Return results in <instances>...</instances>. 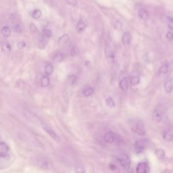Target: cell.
<instances>
[{
    "mask_svg": "<svg viewBox=\"0 0 173 173\" xmlns=\"http://www.w3.org/2000/svg\"><path fill=\"white\" fill-rule=\"evenodd\" d=\"M105 104L107 105V106L110 108H113L115 107V103H114V100H113V99L112 98V97L109 96V97H106V99H105Z\"/></svg>",
    "mask_w": 173,
    "mask_h": 173,
    "instance_id": "25",
    "label": "cell"
},
{
    "mask_svg": "<svg viewBox=\"0 0 173 173\" xmlns=\"http://www.w3.org/2000/svg\"><path fill=\"white\" fill-rule=\"evenodd\" d=\"M116 136L117 135L113 132H108L104 135V139L108 143H115Z\"/></svg>",
    "mask_w": 173,
    "mask_h": 173,
    "instance_id": "6",
    "label": "cell"
},
{
    "mask_svg": "<svg viewBox=\"0 0 173 173\" xmlns=\"http://www.w3.org/2000/svg\"><path fill=\"white\" fill-rule=\"evenodd\" d=\"M140 77L138 76H133L130 79V84L132 86H137V84H139L140 83Z\"/></svg>",
    "mask_w": 173,
    "mask_h": 173,
    "instance_id": "27",
    "label": "cell"
},
{
    "mask_svg": "<svg viewBox=\"0 0 173 173\" xmlns=\"http://www.w3.org/2000/svg\"><path fill=\"white\" fill-rule=\"evenodd\" d=\"M53 72H54V66H53L50 63L47 64L45 66V75L47 76H50L53 73Z\"/></svg>",
    "mask_w": 173,
    "mask_h": 173,
    "instance_id": "20",
    "label": "cell"
},
{
    "mask_svg": "<svg viewBox=\"0 0 173 173\" xmlns=\"http://www.w3.org/2000/svg\"><path fill=\"white\" fill-rule=\"evenodd\" d=\"M50 84V79L47 75H45L41 78V85L43 87H47Z\"/></svg>",
    "mask_w": 173,
    "mask_h": 173,
    "instance_id": "17",
    "label": "cell"
},
{
    "mask_svg": "<svg viewBox=\"0 0 173 173\" xmlns=\"http://www.w3.org/2000/svg\"><path fill=\"white\" fill-rule=\"evenodd\" d=\"M43 128H44L45 131L47 133L48 135L50 136L51 138L55 141V142H60V137H58V135L54 131V130H53L49 128V127H48L47 126H44Z\"/></svg>",
    "mask_w": 173,
    "mask_h": 173,
    "instance_id": "7",
    "label": "cell"
},
{
    "mask_svg": "<svg viewBox=\"0 0 173 173\" xmlns=\"http://www.w3.org/2000/svg\"><path fill=\"white\" fill-rule=\"evenodd\" d=\"M14 31L15 32H16V33H21L23 31V29H22V27H21L20 24H16V25L14 27Z\"/></svg>",
    "mask_w": 173,
    "mask_h": 173,
    "instance_id": "32",
    "label": "cell"
},
{
    "mask_svg": "<svg viewBox=\"0 0 173 173\" xmlns=\"http://www.w3.org/2000/svg\"><path fill=\"white\" fill-rule=\"evenodd\" d=\"M164 89L167 93H171L173 89V82L172 79H168L164 84Z\"/></svg>",
    "mask_w": 173,
    "mask_h": 173,
    "instance_id": "10",
    "label": "cell"
},
{
    "mask_svg": "<svg viewBox=\"0 0 173 173\" xmlns=\"http://www.w3.org/2000/svg\"><path fill=\"white\" fill-rule=\"evenodd\" d=\"M155 154L156 157L160 160H164L165 158V151L162 149H157L155 151Z\"/></svg>",
    "mask_w": 173,
    "mask_h": 173,
    "instance_id": "22",
    "label": "cell"
},
{
    "mask_svg": "<svg viewBox=\"0 0 173 173\" xmlns=\"http://www.w3.org/2000/svg\"><path fill=\"white\" fill-rule=\"evenodd\" d=\"M163 139L168 142H172L173 140V134L171 131H166L163 134Z\"/></svg>",
    "mask_w": 173,
    "mask_h": 173,
    "instance_id": "21",
    "label": "cell"
},
{
    "mask_svg": "<svg viewBox=\"0 0 173 173\" xmlns=\"http://www.w3.org/2000/svg\"><path fill=\"white\" fill-rule=\"evenodd\" d=\"M47 37H45V35L43 34V35H42V36L40 37L39 41V45H38L39 48L42 49L45 47V45H46L47 42Z\"/></svg>",
    "mask_w": 173,
    "mask_h": 173,
    "instance_id": "16",
    "label": "cell"
},
{
    "mask_svg": "<svg viewBox=\"0 0 173 173\" xmlns=\"http://www.w3.org/2000/svg\"><path fill=\"white\" fill-rule=\"evenodd\" d=\"M162 118V112L160 110H158V109L154 110V112H152V114H151V119H152V121L154 123L158 124V123L161 121Z\"/></svg>",
    "mask_w": 173,
    "mask_h": 173,
    "instance_id": "5",
    "label": "cell"
},
{
    "mask_svg": "<svg viewBox=\"0 0 173 173\" xmlns=\"http://www.w3.org/2000/svg\"><path fill=\"white\" fill-rule=\"evenodd\" d=\"M136 172L137 173H147L149 172V166L146 162H139L137 166Z\"/></svg>",
    "mask_w": 173,
    "mask_h": 173,
    "instance_id": "4",
    "label": "cell"
},
{
    "mask_svg": "<svg viewBox=\"0 0 173 173\" xmlns=\"http://www.w3.org/2000/svg\"><path fill=\"white\" fill-rule=\"evenodd\" d=\"M113 26H114V29L118 30V31H121L122 29V24L119 20H115L114 23H113Z\"/></svg>",
    "mask_w": 173,
    "mask_h": 173,
    "instance_id": "28",
    "label": "cell"
},
{
    "mask_svg": "<svg viewBox=\"0 0 173 173\" xmlns=\"http://www.w3.org/2000/svg\"><path fill=\"white\" fill-rule=\"evenodd\" d=\"M139 17L140 18V19H142V20H147L149 18V13L147 11L146 9H141L139 10V11L138 12Z\"/></svg>",
    "mask_w": 173,
    "mask_h": 173,
    "instance_id": "14",
    "label": "cell"
},
{
    "mask_svg": "<svg viewBox=\"0 0 173 173\" xmlns=\"http://www.w3.org/2000/svg\"><path fill=\"white\" fill-rule=\"evenodd\" d=\"M69 41H70V39H69L68 35H63V36L60 37L59 40H58V43L60 45H66L68 43Z\"/></svg>",
    "mask_w": 173,
    "mask_h": 173,
    "instance_id": "23",
    "label": "cell"
},
{
    "mask_svg": "<svg viewBox=\"0 0 173 173\" xmlns=\"http://www.w3.org/2000/svg\"><path fill=\"white\" fill-rule=\"evenodd\" d=\"M2 34L4 37H9L11 35V29L8 26L3 27L2 29Z\"/></svg>",
    "mask_w": 173,
    "mask_h": 173,
    "instance_id": "18",
    "label": "cell"
},
{
    "mask_svg": "<svg viewBox=\"0 0 173 173\" xmlns=\"http://www.w3.org/2000/svg\"><path fill=\"white\" fill-rule=\"evenodd\" d=\"M17 47L19 49H23L26 47V43L24 41H20L18 43Z\"/></svg>",
    "mask_w": 173,
    "mask_h": 173,
    "instance_id": "31",
    "label": "cell"
},
{
    "mask_svg": "<svg viewBox=\"0 0 173 173\" xmlns=\"http://www.w3.org/2000/svg\"><path fill=\"white\" fill-rule=\"evenodd\" d=\"M119 87L121 88V89L123 91H126L128 90V78L127 77H125L123 78L119 83Z\"/></svg>",
    "mask_w": 173,
    "mask_h": 173,
    "instance_id": "13",
    "label": "cell"
},
{
    "mask_svg": "<svg viewBox=\"0 0 173 173\" xmlns=\"http://www.w3.org/2000/svg\"><path fill=\"white\" fill-rule=\"evenodd\" d=\"M131 129L134 133L140 136H145L146 134V128H145L143 122L142 121H137L133 122Z\"/></svg>",
    "mask_w": 173,
    "mask_h": 173,
    "instance_id": "1",
    "label": "cell"
},
{
    "mask_svg": "<svg viewBox=\"0 0 173 173\" xmlns=\"http://www.w3.org/2000/svg\"><path fill=\"white\" fill-rule=\"evenodd\" d=\"M9 147L6 143H0V157H6L9 153Z\"/></svg>",
    "mask_w": 173,
    "mask_h": 173,
    "instance_id": "8",
    "label": "cell"
},
{
    "mask_svg": "<svg viewBox=\"0 0 173 173\" xmlns=\"http://www.w3.org/2000/svg\"><path fill=\"white\" fill-rule=\"evenodd\" d=\"M118 161L120 162V164L122 166V167L125 169V171H128L130 167V164H131V161L129 156H127L126 154H120L118 155L116 157Z\"/></svg>",
    "mask_w": 173,
    "mask_h": 173,
    "instance_id": "2",
    "label": "cell"
},
{
    "mask_svg": "<svg viewBox=\"0 0 173 173\" xmlns=\"http://www.w3.org/2000/svg\"><path fill=\"white\" fill-rule=\"evenodd\" d=\"M148 143L147 139H141L138 142H136L135 145V151H137V154L142 153L146 149L147 147V145Z\"/></svg>",
    "mask_w": 173,
    "mask_h": 173,
    "instance_id": "3",
    "label": "cell"
},
{
    "mask_svg": "<svg viewBox=\"0 0 173 173\" xmlns=\"http://www.w3.org/2000/svg\"><path fill=\"white\" fill-rule=\"evenodd\" d=\"M93 93H94V89L91 87H86L85 89L83 90V94L84 97L91 96Z\"/></svg>",
    "mask_w": 173,
    "mask_h": 173,
    "instance_id": "19",
    "label": "cell"
},
{
    "mask_svg": "<svg viewBox=\"0 0 173 173\" xmlns=\"http://www.w3.org/2000/svg\"><path fill=\"white\" fill-rule=\"evenodd\" d=\"M122 44L124 45L125 47L129 46L130 44V42H131V35H130L129 32H125V33L123 34L122 37Z\"/></svg>",
    "mask_w": 173,
    "mask_h": 173,
    "instance_id": "9",
    "label": "cell"
},
{
    "mask_svg": "<svg viewBox=\"0 0 173 173\" xmlns=\"http://www.w3.org/2000/svg\"><path fill=\"white\" fill-rule=\"evenodd\" d=\"M86 28H87L86 24L84 23V21H83L82 20H80L79 21V23L76 24V31L78 32L79 33H82L83 32L85 31Z\"/></svg>",
    "mask_w": 173,
    "mask_h": 173,
    "instance_id": "12",
    "label": "cell"
},
{
    "mask_svg": "<svg viewBox=\"0 0 173 173\" xmlns=\"http://www.w3.org/2000/svg\"><path fill=\"white\" fill-rule=\"evenodd\" d=\"M64 58V55L62 54H61V53H58V54H56L54 56V58H53V61H54V62L55 63H60L63 60Z\"/></svg>",
    "mask_w": 173,
    "mask_h": 173,
    "instance_id": "26",
    "label": "cell"
},
{
    "mask_svg": "<svg viewBox=\"0 0 173 173\" xmlns=\"http://www.w3.org/2000/svg\"><path fill=\"white\" fill-rule=\"evenodd\" d=\"M41 15H42V13L39 9H35L33 10V12H32V17H33V19L35 20L39 19Z\"/></svg>",
    "mask_w": 173,
    "mask_h": 173,
    "instance_id": "24",
    "label": "cell"
},
{
    "mask_svg": "<svg viewBox=\"0 0 173 173\" xmlns=\"http://www.w3.org/2000/svg\"><path fill=\"white\" fill-rule=\"evenodd\" d=\"M167 25L169 29L173 31V18L171 17L167 18Z\"/></svg>",
    "mask_w": 173,
    "mask_h": 173,
    "instance_id": "29",
    "label": "cell"
},
{
    "mask_svg": "<svg viewBox=\"0 0 173 173\" xmlns=\"http://www.w3.org/2000/svg\"><path fill=\"white\" fill-rule=\"evenodd\" d=\"M43 35H45V37H47V38H50L52 36L53 33H52V31L50 29H45L43 30Z\"/></svg>",
    "mask_w": 173,
    "mask_h": 173,
    "instance_id": "30",
    "label": "cell"
},
{
    "mask_svg": "<svg viewBox=\"0 0 173 173\" xmlns=\"http://www.w3.org/2000/svg\"><path fill=\"white\" fill-rule=\"evenodd\" d=\"M30 29L32 32H33V33H35V32L37 31V29L36 26H35V24L33 23H31L30 24Z\"/></svg>",
    "mask_w": 173,
    "mask_h": 173,
    "instance_id": "35",
    "label": "cell"
},
{
    "mask_svg": "<svg viewBox=\"0 0 173 173\" xmlns=\"http://www.w3.org/2000/svg\"><path fill=\"white\" fill-rule=\"evenodd\" d=\"M168 71V64L164 63L161 66V67L158 70V75L160 76H164L165 75H167V72Z\"/></svg>",
    "mask_w": 173,
    "mask_h": 173,
    "instance_id": "15",
    "label": "cell"
},
{
    "mask_svg": "<svg viewBox=\"0 0 173 173\" xmlns=\"http://www.w3.org/2000/svg\"><path fill=\"white\" fill-rule=\"evenodd\" d=\"M0 45H1V48L2 51L4 53V54H9V53L11 51V45L8 43V41H2L0 43Z\"/></svg>",
    "mask_w": 173,
    "mask_h": 173,
    "instance_id": "11",
    "label": "cell"
},
{
    "mask_svg": "<svg viewBox=\"0 0 173 173\" xmlns=\"http://www.w3.org/2000/svg\"><path fill=\"white\" fill-rule=\"evenodd\" d=\"M166 37H167V38L168 39L169 41L173 40V34H172V32H171V31H168L167 32Z\"/></svg>",
    "mask_w": 173,
    "mask_h": 173,
    "instance_id": "33",
    "label": "cell"
},
{
    "mask_svg": "<svg viewBox=\"0 0 173 173\" xmlns=\"http://www.w3.org/2000/svg\"><path fill=\"white\" fill-rule=\"evenodd\" d=\"M76 170L77 172H85L84 168L83 167H81V166H80V165L77 166V167H76Z\"/></svg>",
    "mask_w": 173,
    "mask_h": 173,
    "instance_id": "34",
    "label": "cell"
}]
</instances>
